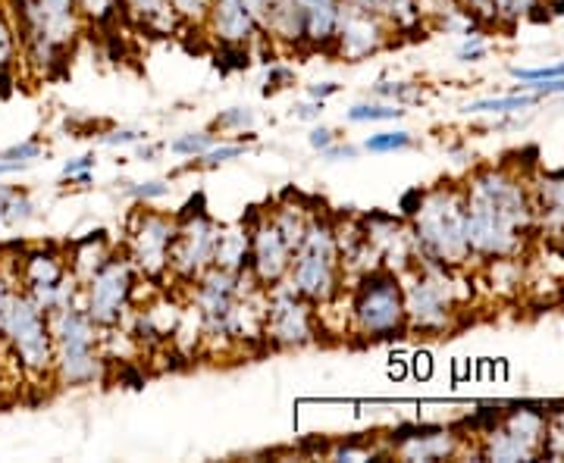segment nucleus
<instances>
[{
  "mask_svg": "<svg viewBox=\"0 0 564 463\" xmlns=\"http://www.w3.org/2000/svg\"><path fill=\"white\" fill-rule=\"evenodd\" d=\"M480 57H486V44L480 35H474L470 41H464V47L458 51V60L464 63H474V60H480Z\"/></svg>",
  "mask_w": 564,
  "mask_h": 463,
  "instance_id": "c03bdc74",
  "label": "nucleus"
},
{
  "mask_svg": "<svg viewBox=\"0 0 564 463\" xmlns=\"http://www.w3.org/2000/svg\"><path fill=\"white\" fill-rule=\"evenodd\" d=\"M214 266L226 273L248 269V222L245 225H220L217 247H214Z\"/></svg>",
  "mask_w": 564,
  "mask_h": 463,
  "instance_id": "5701e85b",
  "label": "nucleus"
},
{
  "mask_svg": "<svg viewBox=\"0 0 564 463\" xmlns=\"http://www.w3.org/2000/svg\"><path fill=\"white\" fill-rule=\"evenodd\" d=\"M0 342L10 348L20 370L32 379L54 376V335L51 320L22 288L13 291L7 310L0 313Z\"/></svg>",
  "mask_w": 564,
  "mask_h": 463,
  "instance_id": "0eeeda50",
  "label": "nucleus"
},
{
  "mask_svg": "<svg viewBox=\"0 0 564 463\" xmlns=\"http://www.w3.org/2000/svg\"><path fill=\"white\" fill-rule=\"evenodd\" d=\"M336 461H370V451L367 448H355V444H343L333 451Z\"/></svg>",
  "mask_w": 564,
  "mask_h": 463,
  "instance_id": "a18cd8bd",
  "label": "nucleus"
},
{
  "mask_svg": "<svg viewBox=\"0 0 564 463\" xmlns=\"http://www.w3.org/2000/svg\"><path fill=\"white\" fill-rule=\"evenodd\" d=\"M304 22V47L329 51L345 0H289Z\"/></svg>",
  "mask_w": 564,
  "mask_h": 463,
  "instance_id": "6ab92c4d",
  "label": "nucleus"
},
{
  "mask_svg": "<svg viewBox=\"0 0 564 463\" xmlns=\"http://www.w3.org/2000/svg\"><path fill=\"white\" fill-rule=\"evenodd\" d=\"M404 110L402 103H355L345 120L348 122H389V120H402Z\"/></svg>",
  "mask_w": 564,
  "mask_h": 463,
  "instance_id": "cd10ccee",
  "label": "nucleus"
},
{
  "mask_svg": "<svg viewBox=\"0 0 564 463\" xmlns=\"http://www.w3.org/2000/svg\"><path fill=\"white\" fill-rule=\"evenodd\" d=\"M285 283L317 307H323L326 301H336L343 295L345 276L339 247H336V229L323 210H314V217L307 222L302 244L292 254Z\"/></svg>",
  "mask_w": 564,
  "mask_h": 463,
  "instance_id": "20e7f679",
  "label": "nucleus"
},
{
  "mask_svg": "<svg viewBox=\"0 0 564 463\" xmlns=\"http://www.w3.org/2000/svg\"><path fill=\"white\" fill-rule=\"evenodd\" d=\"M110 257H113V244H110V239H107L104 232H95V235H85V239H79V242L73 244L66 263H69V273L85 285L98 269H101L104 263L110 261Z\"/></svg>",
  "mask_w": 564,
  "mask_h": 463,
  "instance_id": "4be33fe9",
  "label": "nucleus"
},
{
  "mask_svg": "<svg viewBox=\"0 0 564 463\" xmlns=\"http://www.w3.org/2000/svg\"><path fill=\"white\" fill-rule=\"evenodd\" d=\"M63 276H69V263L54 247H35L22 254V261L17 263V283L25 295H39L44 288L61 283Z\"/></svg>",
  "mask_w": 564,
  "mask_h": 463,
  "instance_id": "a211bd4d",
  "label": "nucleus"
},
{
  "mask_svg": "<svg viewBox=\"0 0 564 463\" xmlns=\"http://www.w3.org/2000/svg\"><path fill=\"white\" fill-rule=\"evenodd\" d=\"M3 188H7V185H0V191H3Z\"/></svg>",
  "mask_w": 564,
  "mask_h": 463,
  "instance_id": "3c124183",
  "label": "nucleus"
},
{
  "mask_svg": "<svg viewBox=\"0 0 564 463\" xmlns=\"http://www.w3.org/2000/svg\"><path fill=\"white\" fill-rule=\"evenodd\" d=\"M214 144H217V135L210 129H202V132H185V135H180L176 142L170 144V151L180 154V157H202Z\"/></svg>",
  "mask_w": 564,
  "mask_h": 463,
  "instance_id": "c85d7f7f",
  "label": "nucleus"
},
{
  "mask_svg": "<svg viewBox=\"0 0 564 463\" xmlns=\"http://www.w3.org/2000/svg\"><path fill=\"white\" fill-rule=\"evenodd\" d=\"M242 154H245V144H214L207 154L195 157V166H204V169H217V166L236 161V157H242Z\"/></svg>",
  "mask_w": 564,
  "mask_h": 463,
  "instance_id": "72a5a7b5",
  "label": "nucleus"
},
{
  "mask_svg": "<svg viewBox=\"0 0 564 463\" xmlns=\"http://www.w3.org/2000/svg\"><path fill=\"white\" fill-rule=\"evenodd\" d=\"M314 217V210H307L299 198H282L273 210H270V220L276 222V229L282 232V239L289 242L292 247V254H295V247L302 244L304 232H307V222Z\"/></svg>",
  "mask_w": 564,
  "mask_h": 463,
  "instance_id": "b1692460",
  "label": "nucleus"
},
{
  "mask_svg": "<svg viewBox=\"0 0 564 463\" xmlns=\"http://www.w3.org/2000/svg\"><path fill=\"white\" fill-rule=\"evenodd\" d=\"M321 335V317L317 304L302 298L289 283L267 288V310H263V342L295 351L317 342Z\"/></svg>",
  "mask_w": 564,
  "mask_h": 463,
  "instance_id": "6e6552de",
  "label": "nucleus"
},
{
  "mask_svg": "<svg viewBox=\"0 0 564 463\" xmlns=\"http://www.w3.org/2000/svg\"><path fill=\"white\" fill-rule=\"evenodd\" d=\"M126 191H129V198H132V201H139V203L158 201V198H166V195H170V181H163V179L139 181V185H129Z\"/></svg>",
  "mask_w": 564,
  "mask_h": 463,
  "instance_id": "c9c22d12",
  "label": "nucleus"
},
{
  "mask_svg": "<svg viewBox=\"0 0 564 463\" xmlns=\"http://www.w3.org/2000/svg\"><path fill=\"white\" fill-rule=\"evenodd\" d=\"M373 98H386V101H414V98H421V91H417V85H411V81H380V85H373V91H370Z\"/></svg>",
  "mask_w": 564,
  "mask_h": 463,
  "instance_id": "2f4dec72",
  "label": "nucleus"
},
{
  "mask_svg": "<svg viewBox=\"0 0 564 463\" xmlns=\"http://www.w3.org/2000/svg\"><path fill=\"white\" fill-rule=\"evenodd\" d=\"M323 113V101H311V103H302L299 110H295V120H317Z\"/></svg>",
  "mask_w": 564,
  "mask_h": 463,
  "instance_id": "de8ad7c7",
  "label": "nucleus"
},
{
  "mask_svg": "<svg viewBox=\"0 0 564 463\" xmlns=\"http://www.w3.org/2000/svg\"><path fill=\"white\" fill-rule=\"evenodd\" d=\"M3 3H7V10H13V7H20L22 0H3Z\"/></svg>",
  "mask_w": 564,
  "mask_h": 463,
  "instance_id": "8fccbe9b",
  "label": "nucleus"
},
{
  "mask_svg": "<svg viewBox=\"0 0 564 463\" xmlns=\"http://www.w3.org/2000/svg\"><path fill=\"white\" fill-rule=\"evenodd\" d=\"M220 225L204 210H192L176 217V235L170 244V273L182 283H195L207 266H214Z\"/></svg>",
  "mask_w": 564,
  "mask_h": 463,
  "instance_id": "9b49d317",
  "label": "nucleus"
},
{
  "mask_svg": "<svg viewBox=\"0 0 564 463\" xmlns=\"http://www.w3.org/2000/svg\"><path fill=\"white\" fill-rule=\"evenodd\" d=\"M135 279H139V273L126 261V254L122 257L113 254L88 283L82 285V310L95 320V326L117 329L132 307Z\"/></svg>",
  "mask_w": 564,
  "mask_h": 463,
  "instance_id": "1a4fd4ad",
  "label": "nucleus"
},
{
  "mask_svg": "<svg viewBox=\"0 0 564 463\" xmlns=\"http://www.w3.org/2000/svg\"><path fill=\"white\" fill-rule=\"evenodd\" d=\"M458 451V439L445 429H423L411 432L392 444V454H399L404 461H443Z\"/></svg>",
  "mask_w": 564,
  "mask_h": 463,
  "instance_id": "412c9836",
  "label": "nucleus"
},
{
  "mask_svg": "<svg viewBox=\"0 0 564 463\" xmlns=\"http://www.w3.org/2000/svg\"><path fill=\"white\" fill-rule=\"evenodd\" d=\"M76 10H79L82 22L107 25L120 16V0H76Z\"/></svg>",
  "mask_w": 564,
  "mask_h": 463,
  "instance_id": "c756f323",
  "label": "nucleus"
},
{
  "mask_svg": "<svg viewBox=\"0 0 564 463\" xmlns=\"http://www.w3.org/2000/svg\"><path fill=\"white\" fill-rule=\"evenodd\" d=\"M348 326L364 342L402 339L408 332V320H404V291L399 273L380 266L351 285Z\"/></svg>",
  "mask_w": 564,
  "mask_h": 463,
  "instance_id": "39448f33",
  "label": "nucleus"
},
{
  "mask_svg": "<svg viewBox=\"0 0 564 463\" xmlns=\"http://www.w3.org/2000/svg\"><path fill=\"white\" fill-rule=\"evenodd\" d=\"M452 269L440 263L417 261L411 269H404V320L408 332L421 335H445L452 332L455 317H458V301H455V285L448 283Z\"/></svg>",
  "mask_w": 564,
  "mask_h": 463,
  "instance_id": "423d86ee",
  "label": "nucleus"
},
{
  "mask_svg": "<svg viewBox=\"0 0 564 463\" xmlns=\"http://www.w3.org/2000/svg\"><path fill=\"white\" fill-rule=\"evenodd\" d=\"M158 151H161V144H158V147H141L139 157L141 161H151V157H158Z\"/></svg>",
  "mask_w": 564,
  "mask_h": 463,
  "instance_id": "09e8293b",
  "label": "nucleus"
},
{
  "mask_svg": "<svg viewBox=\"0 0 564 463\" xmlns=\"http://www.w3.org/2000/svg\"><path fill=\"white\" fill-rule=\"evenodd\" d=\"M411 235L417 247V261L440 263L458 269L470 261L467 244V191L455 185H436L417 195V207L411 210Z\"/></svg>",
  "mask_w": 564,
  "mask_h": 463,
  "instance_id": "f03ea898",
  "label": "nucleus"
},
{
  "mask_svg": "<svg viewBox=\"0 0 564 463\" xmlns=\"http://www.w3.org/2000/svg\"><path fill=\"white\" fill-rule=\"evenodd\" d=\"M323 161L336 163V161H355L358 154H361V147H355V144H343V142H333L326 151H321Z\"/></svg>",
  "mask_w": 564,
  "mask_h": 463,
  "instance_id": "a19ab883",
  "label": "nucleus"
},
{
  "mask_svg": "<svg viewBox=\"0 0 564 463\" xmlns=\"http://www.w3.org/2000/svg\"><path fill=\"white\" fill-rule=\"evenodd\" d=\"M414 144V139L408 132H380V135H370L364 142V151L370 154H395V151H408Z\"/></svg>",
  "mask_w": 564,
  "mask_h": 463,
  "instance_id": "7c9ffc66",
  "label": "nucleus"
},
{
  "mask_svg": "<svg viewBox=\"0 0 564 463\" xmlns=\"http://www.w3.org/2000/svg\"><path fill=\"white\" fill-rule=\"evenodd\" d=\"M51 335H54V379L66 388L104 383L107 376V354L101 348V326L76 307H63L47 313Z\"/></svg>",
  "mask_w": 564,
  "mask_h": 463,
  "instance_id": "7ed1b4c3",
  "label": "nucleus"
},
{
  "mask_svg": "<svg viewBox=\"0 0 564 463\" xmlns=\"http://www.w3.org/2000/svg\"><path fill=\"white\" fill-rule=\"evenodd\" d=\"M20 57V35H17V22L13 16H0V79L17 66Z\"/></svg>",
  "mask_w": 564,
  "mask_h": 463,
  "instance_id": "bb28decb",
  "label": "nucleus"
},
{
  "mask_svg": "<svg viewBox=\"0 0 564 463\" xmlns=\"http://www.w3.org/2000/svg\"><path fill=\"white\" fill-rule=\"evenodd\" d=\"M289 266H292V247L282 239L276 222L270 220V210H263L248 222V273L263 288H273L285 283Z\"/></svg>",
  "mask_w": 564,
  "mask_h": 463,
  "instance_id": "4468645a",
  "label": "nucleus"
},
{
  "mask_svg": "<svg viewBox=\"0 0 564 463\" xmlns=\"http://www.w3.org/2000/svg\"><path fill=\"white\" fill-rule=\"evenodd\" d=\"M533 225L545 235H564V173H540L527 181Z\"/></svg>",
  "mask_w": 564,
  "mask_h": 463,
  "instance_id": "f3484780",
  "label": "nucleus"
},
{
  "mask_svg": "<svg viewBox=\"0 0 564 463\" xmlns=\"http://www.w3.org/2000/svg\"><path fill=\"white\" fill-rule=\"evenodd\" d=\"M170 3H173L182 25H195V29H202L207 10H210V0H170Z\"/></svg>",
  "mask_w": 564,
  "mask_h": 463,
  "instance_id": "473e14b6",
  "label": "nucleus"
},
{
  "mask_svg": "<svg viewBox=\"0 0 564 463\" xmlns=\"http://www.w3.org/2000/svg\"><path fill=\"white\" fill-rule=\"evenodd\" d=\"M32 217H35V201L29 198V191L7 185L0 191V222L17 229V225H25Z\"/></svg>",
  "mask_w": 564,
  "mask_h": 463,
  "instance_id": "393cba45",
  "label": "nucleus"
},
{
  "mask_svg": "<svg viewBox=\"0 0 564 463\" xmlns=\"http://www.w3.org/2000/svg\"><path fill=\"white\" fill-rule=\"evenodd\" d=\"M464 191L470 257L502 261L521 254L527 232L533 229L527 181L508 169H480Z\"/></svg>",
  "mask_w": 564,
  "mask_h": 463,
  "instance_id": "f257e3e1",
  "label": "nucleus"
},
{
  "mask_svg": "<svg viewBox=\"0 0 564 463\" xmlns=\"http://www.w3.org/2000/svg\"><path fill=\"white\" fill-rule=\"evenodd\" d=\"M533 103H540V95H508V98H486V101L467 103L464 113H496V117H505V113L527 110Z\"/></svg>",
  "mask_w": 564,
  "mask_h": 463,
  "instance_id": "a878e982",
  "label": "nucleus"
},
{
  "mask_svg": "<svg viewBox=\"0 0 564 463\" xmlns=\"http://www.w3.org/2000/svg\"><path fill=\"white\" fill-rule=\"evenodd\" d=\"M511 76H514L518 81L564 79V63H555V66H543V69H518V66H511Z\"/></svg>",
  "mask_w": 564,
  "mask_h": 463,
  "instance_id": "4c0bfd02",
  "label": "nucleus"
},
{
  "mask_svg": "<svg viewBox=\"0 0 564 463\" xmlns=\"http://www.w3.org/2000/svg\"><path fill=\"white\" fill-rule=\"evenodd\" d=\"M148 139V132H139V129H117V132H107L101 135L104 147H122V144H139Z\"/></svg>",
  "mask_w": 564,
  "mask_h": 463,
  "instance_id": "58836bf2",
  "label": "nucleus"
},
{
  "mask_svg": "<svg viewBox=\"0 0 564 463\" xmlns=\"http://www.w3.org/2000/svg\"><path fill=\"white\" fill-rule=\"evenodd\" d=\"M176 235V217L158 210L132 213L126 229V261L148 283H161L170 273V244Z\"/></svg>",
  "mask_w": 564,
  "mask_h": 463,
  "instance_id": "9d476101",
  "label": "nucleus"
},
{
  "mask_svg": "<svg viewBox=\"0 0 564 463\" xmlns=\"http://www.w3.org/2000/svg\"><path fill=\"white\" fill-rule=\"evenodd\" d=\"M204 29L220 47H232V51L248 47L263 32L245 0H210Z\"/></svg>",
  "mask_w": 564,
  "mask_h": 463,
  "instance_id": "dca6fc26",
  "label": "nucleus"
},
{
  "mask_svg": "<svg viewBox=\"0 0 564 463\" xmlns=\"http://www.w3.org/2000/svg\"><path fill=\"white\" fill-rule=\"evenodd\" d=\"M333 142H339V135H336L333 129H326V125L311 129V135H307V144H311L314 151H326V147H329Z\"/></svg>",
  "mask_w": 564,
  "mask_h": 463,
  "instance_id": "37998d69",
  "label": "nucleus"
},
{
  "mask_svg": "<svg viewBox=\"0 0 564 463\" xmlns=\"http://www.w3.org/2000/svg\"><path fill=\"white\" fill-rule=\"evenodd\" d=\"M307 95H311L314 101H326V98L339 95V85H336V81H323V85H311V88H307Z\"/></svg>",
  "mask_w": 564,
  "mask_h": 463,
  "instance_id": "49530a36",
  "label": "nucleus"
},
{
  "mask_svg": "<svg viewBox=\"0 0 564 463\" xmlns=\"http://www.w3.org/2000/svg\"><path fill=\"white\" fill-rule=\"evenodd\" d=\"M44 157V144L41 142H22L13 144V147H7L3 154H0V161H13V163H32Z\"/></svg>",
  "mask_w": 564,
  "mask_h": 463,
  "instance_id": "e433bc0d",
  "label": "nucleus"
},
{
  "mask_svg": "<svg viewBox=\"0 0 564 463\" xmlns=\"http://www.w3.org/2000/svg\"><path fill=\"white\" fill-rule=\"evenodd\" d=\"M545 414L533 407H518L508 410L502 423L489 429L484 436V458L489 461H533L543 454L545 442Z\"/></svg>",
  "mask_w": 564,
  "mask_h": 463,
  "instance_id": "f8f14e48",
  "label": "nucleus"
},
{
  "mask_svg": "<svg viewBox=\"0 0 564 463\" xmlns=\"http://www.w3.org/2000/svg\"><path fill=\"white\" fill-rule=\"evenodd\" d=\"M98 166V157L95 154H82V157H76V161H66L63 163V179H76V176H82V173H91Z\"/></svg>",
  "mask_w": 564,
  "mask_h": 463,
  "instance_id": "ea45409f",
  "label": "nucleus"
},
{
  "mask_svg": "<svg viewBox=\"0 0 564 463\" xmlns=\"http://www.w3.org/2000/svg\"><path fill=\"white\" fill-rule=\"evenodd\" d=\"M248 3V10H251V16L258 20L263 32H267V22L273 16V7H276V0H245Z\"/></svg>",
  "mask_w": 564,
  "mask_h": 463,
  "instance_id": "79ce46f5",
  "label": "nucleus"
},
{
  "mask_svg": "<svg viewBox=\"0 0 564 463\" xmlns=\"http://www.w3.org/2000/svg\"><path fill=\"white\" fill-rule=\"evenodd\" d=\"M364 222V232L370 244L377 247L380 254V263L386 269L399 273L402 276L404 269H411L417 263V247H414V235H411V225L399 217H367Z\"/></svg>",
  "mask_w": 564,
  "mask_h": 463,
  "instance_id": "2eb2a0df",
  "label": "nucleus"
},
{
  "mask_svg": "<svg viewBox=\"0 0 564 463\" xmlns=\"http://www.w3.org/2000/svg\"><path fill=\"white\" fill-rule=\"evenodd\" d=\"M214 125L223 129V132H248L254 125V110H248V107H229L226 113L217 117Z\"/></svg>",
  "mask_w": 564,
  "mask_h": 463,
  "instance_id": "f704fd0d",
  "label": "nucleus"
},
{
  "mask_svg": "<svg viewBox=\"0 0 564 463\" xmlns=\"http://www.w3.org/2000/svg\"><path fill=\"white\" fill-rule=\"evenodd\" d=\"M120 13L151 38H173L182 29L170 0H120Z\"/></svg>",
  "mask_w": 564,
  "mask_h": 463,
  "instance_id": "aec40b11",
  "label": "nucleus"
},
{
  "mask_svg": "<svg viewBox=\"0 0 564 463\" xmlns=\"http://www.w3.org/2000/svg\"><path fill=\"white\" fill-rule=\"evenodd\" d=\"M395 35V29L373 10H364L355 3H343L339 13V25H336V38H333V51L348 63L367 60L373 54H380L389 47V41Z\"/></svg>",
  "mask_w": 564,
  "mask_h": 463,
  "instance_id": "ddd939ff",
  "label": "nucleus"
}]
</instances>
